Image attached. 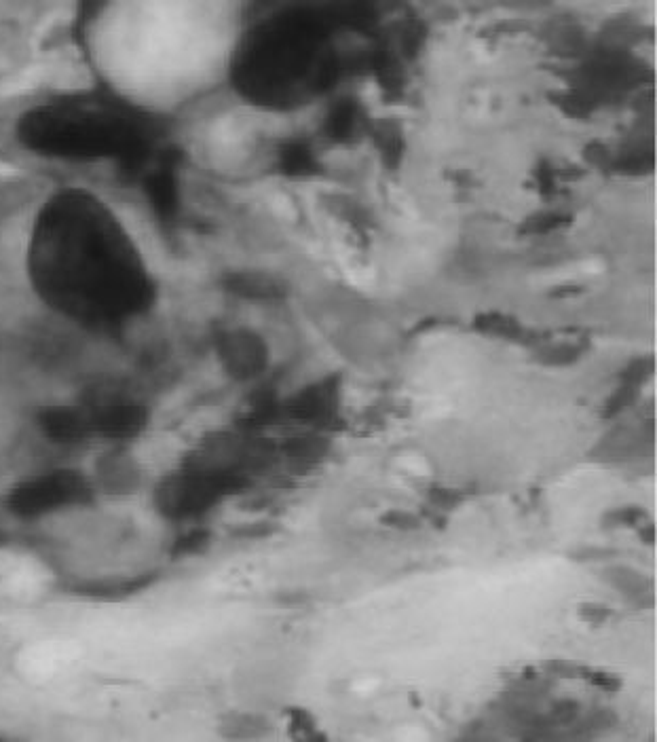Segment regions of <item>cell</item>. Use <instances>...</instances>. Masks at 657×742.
<instances>
[{"instance_id": "obj_8", "label": "cell", "mask_w": 657, "mask_h": 742, "mask_svg": "<svg viewBox=\"0 0 657 742\" xmlns=\"http://www.w3.org/2000/svg\"><path fill=\"white\" fill-rule=\"evenodd\" d=\"M581 675H584L588 681H592L594 685H598V688L603 690H609V692H615L619 688V679L613 677V675H607V673H598V671H590V669H581L579 671Z\"/></svg>"}, {"instance_id": "obj_2", "label": "cell", "mask_w": 657, "mask_h": 742, "mask_svg": "<svg viewBox=\"0 0 657 742\" xmlns=\"http://www.w3.org/2000/svg\"><path fill=\"white\" fill-rule=\"evenodd\" d=\"M26 269L45 307L91 330L136 322L155 299L136 237L110 203L83 187L53 191L36 208Z\"/></svg>"}, {"instance_id": "obj_5", "label": "cell", "mask_w": 657, "mask_h": 742, "mask_svg": "<svg viewBox=\"0 0 657 742\" xmlns=\"http://www.w3.org/2000/svg\"><path fill=\"white\" fill-rule=\"evenodd\" d=\"M427 497L429 502L438 506L440 510H455L463 502V495L453 489H429Z\"/></svg>"}, {"instance_id": "obj_4", "label": "cell", "mask_w": 657, "mask_h": 742, "mask_svg": "<svg viewBox=\"0 0 657 742\" xmlns=\"http://www.w3.org/2000/svg\"><path fill=\"white\" fill-rule=\"evenodd\" d=\"M643 518H647L645 510H641L638 506H630V508H619V510L605 514L603 521L607 527H632V525H638V521H643Z\"/></svg>"}, {"instance_id": "obj_6", "label": "cell", "mask_w": 657, "mask_h": 742, "mask_svg": "<svg viewBox=\"0 0 657 742\" xmlns=\"http://www.w3.org/2000/svg\"><path fill=\"white\" fill-rule=\"evenodd\" d=\"M381 521L387 525V527H396V529H419L421 527V521L410 512H402V510H391L389 514H385Z\"/></svg>"}, {"instance_id": "obj_1", "label": "cell", "mask_w": 657, "mask_h": 742, "mask_svg": "<svg viewBox=\"0 0 657 742\" xmlns=\"http://www.w3.org/2000/svg\"><path fill=\"white\" fill-rule=\"evenodd\" d=\"M252 0H89L85 60L104 94L153 117L233 72Z\"/></svg>"}, {"instance_id": "obj_3", "label": "cell", "mask_w": 657, "mask_h": 742, "mask_svg": "<svg viewBox=\"0 0 657 742\" xmlns=\"http://www.w3.org/2000/svg\"><path fill=\"white\" fill-rule=\"evenodd\" d=\"M148 115L108 94L58 100L24 117L22 134L34 151L66 159L119 157L144 146Z\"/></svg>"}, {"instance_id": "obj_7", "label": "cell", "mask_w": 657, "mask_h": 742, "mask_svg": "<svg viewBox=\"0 0 657 742\" xmlns=\"http://www.w3.org/2000/svg\"><path fill=\"white\" fill-rule=\"evenodd\" d=\"M579 616L590 624H603L609 618V607L598 603H586L579 607Z\"/></svg>"}]
</instances>
